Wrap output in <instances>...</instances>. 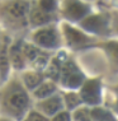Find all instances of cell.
I'll return each instance as SVG.
<instances>
[{"label":"cell","instance_id":"obj_1","mask_svg":"<svg viewBox=\"0 0 118 121\" xmlns=\"http://www.w3.org/2000/svg\"><path fill=\"white\" fill-rule=\"evenodd\" d=\"M1 104L6 112L14 117H22L27 112L31 98L19 79L13 78L4 83L1 89Z\"/></svg>","mask_w":118,"mask_h":121},{"label":"cell","instance_id":"obj_2","mask_svg":"<svg viewBox=\"0 0 118 121\" xmlns=\"http://www.w3.org/2000/svg\"><path fill=\"white\" fill-rule=\"evenodd\" d=\"M29 0H5L0 4V13L10 24L25 23L31 12Z\"/></svg>","mask_w":118,"mask_h":121},{"label":"cell","instance_id":"obj_3","mask_svg":"<svg viewBox=\"0 0 118 121\" xmlns=\"http://www.w3.org/2000/svg\"><path fill=\"white\" fill-rule=\"evenodd\" d=\"M32 43L39 50H56L61 45V37L57 27L53 24H48L36 29L32 33Z\"/></svg>","mask_w":118,"mask_h":121},{"label":"cell","instance_id":"obj_4","mask_svg":"<svg viewBox=\"0 0 118 121\" xmlns=\"http://www.w3.org/2000/svg\"><path fill=\"white\" fill-rule=\"evenodd\" d=\"M61 84L69 91H79L85 82V77L73 60H67L61 65L60 79Z\"/></svg>","mask_w":118,"mask_h":121},{"label":"cell","instance_id":"obj_5","mask_svg":"<svg viewBox=\"0 0 118 121\" xmlns=\"http://www.w3.org/2000/svg\"><path fill=\"white\" fill-rule=\"evenodd\" d=\"M79 96L81 102L98 106L102 102V82L99 79H85L83 86L79 89Z\"/></svg>","mask_w":118,"mask_h":121},{"label":"cell","instance_id":"obj_6","mask_svg":"<svg viewBox=\"0 0 118 121\" xmlns=\"http://www.w3.org/2000/svg\"><path fill=\"white\" fill-rule=\"evenodd\" d=\"M36 107H37V111L39 113L47 117V116H55L56 113L64 110L65 106H64V101H62V96L56 93L48 98L38 101Z\"/></svg>","mask_w":118,"mask_h":121},{"label":"cell","instance_id":"obj_7","mask_svg":"<svg viewBox=\"0 0 118 121\" xmlns=\"http://www.w3.org/2000/svg\"><path fill=\"white\" fill-rule=\"evenodd\" d=\"M64 14L69 21H83L89 14V6L79 0H66L64 4Z\"/></svg>","mask_w":118,"mask_h":121},{"label":"cell","instance_id":"obj_8","mask_svg":"<svg viewBox=\"0 0 118 121\" xmlns=\"http://www.w3.org/2000/svg\"><path fill=\"white\" fill-rule=\"evenodd\" d=\"M22 41H17L14 43H12L8 47V55H9V61H10V66L15 70L23 71L27 68V61L24 59L22 50Z\"/></svg>","mask_w":118,"mask_h":121},{"label":"cell","instance_id":"obj_9","mask_svg":"<svg viewBox=\"0 0 118 121\" xmlns=\"http://www.w3.org/2000/svg\"><path fill=\"white\" fill-rule=\"evenodd\" d=\"M46 79L43 77V73L41 71H36L33 69L31 70H23L20 74V82L23 87L28 91V92H33L41 83H43Z\"/></svg>","mask_w":118,"mask_h":121},{"label":"cell","instance_id":"obj_10","mask_svg":"<svg viewBox=\"0 0 118 121\" xmlns=\"http://www.w3.org/2000/svg\"><path fill=\"white\" fill-rule=\"evenodd\" d=\"M80 26L85 31L93 32V33H102L107 29V19L99 14H93L85 17L80 22Z\"/></svg>","mask_w":118,"mask_h":121},{"label":"cell","instance_id":"obj_11","mask_svg":"<svg viewBox=\"0 0 118 121\" xmlns=\"http://www.w3.org/2000/svg\"><path fill=\"white\" fill-rule=\"evenodd\" d=\"M62 28H64L62 29L64 31V37L70 46H79V45H83L89 41V37L86 35H84L81 31L69 26L67 23L62 24Z\"/></svg>","mask_w":118,"mask_h":121},{"label":"cell","instance_id":"obj_12","mask_svg":"<svg viewBox=\"0 0 118 121\" xmlns=\"http://www.w3.org/2000/svg\"><path fill=\"white\" fill-rule=\"evenodd\" d=\"M8 45L0 43V83H6L10 75V61L8 55Z\"/></svg>","mask_w":118,"mask_h":121},{"label":"cell","instance_id":"obj_13","mask_svg":"<svg viewBox=\"0 0 118 121\" xmlns=\"http://www.w3.org/2000/svg\"><path fill=\"white\" fill-rule=\"evenodd\" d=\"M56 92H57V84L52 80L46 79L43 83H41L32 92V97L36 98L37 101H41V99H45V98H48V97L53 96V94H56Z\"/></svg>","mask_w":118,"mask_h":121},{"label":"cell","instance_id":"obj_14","mask_svg":"<svg viewBox=\"0 0 118 121\" xmlns=\"http://www.w3.org/2000/svg\"><path fill=\"white\" fill-rule=\"evenodd\" d=\"M28 22L33 27H38V28L45 27V26H48L52 22V14H47V13L39 10L38 8H33L29 12Z\"/></svg>","mask_w":118,"mask_h":121},{"label":"cell","instance_id":"obj_15","mask_svg":"<svg viewBox=\"0 0 118 121\" xmlns=\"http://www.w3.org/2000/svg\"><path fill=\"white\" fill-rule=\"evenodd\" d=\"M61 60H58L57 57H52L50 59L47 66L43 70V77L47 80H52L56 83V80L60 79V73H61Z\"/></svg>","mask_w":118,"mask_h":121},{"label":"cell","instance_id":"obj_16","mask_svg":"<svg viewBox=\"0 0 118 121\" xmlns=\"http://www.w3.org/2000/svg\"><path fill=\"white\" fill-rule=\"evenodd\" d=\"M22 50H23V55H24L25 61H27V64H29V65L33 63L36 60V57L42 52V50H39L37 46H34L33 43H28V42H23Z\"/></svg>","mask_w":118,"mask_h":121},{"label":"cell","instance_id":"obj_17","mask_svg":"<svg viewBox=\"0 0 118 121\" xmlns=\"http://www.w3.org/2000/svg\"><path fill=\"white\" fill-rule=\"evenodd\" d=\"M62 101H64V106L69 110H76L77 107L81 106V98L79 96V93H75L73 91L65 93L62 96Z\"/></svg>","mask_w":118,"mask_h":121},{"label":"cell","instance_id":"obj_18","mask_svg":"<svg viewBox=\"0 0 118 121\" xmlns=\"http://www.w3.org/2000/svg\"><path fill=\"white\" fill-rule=\"evenodd\" d=\"M90 115H91L93 121H117L116 117L112 115V112L107 111L106 108L98 107V106L90 110Z\"/></svg>","mask_w":118,"mask_h":121},{"label":"cell","instance_id":"obj_19","mask_svg":"<svg viewBox=\"0 0 118 121\" xmlns=\"http://www.w3.org/2000/svg\"><path fill=\"white\" fill-rule=\"evenodd\" d=\"M48 61H50V57H48V55L46 54V52L42 51L41 54H39L38 56L36 57V60L31 64V66H32V69H33V70L43 73V70H45V68L47 66Z\"/></svg>","mask_w":118,"mask_h":121},{"label":"cell","instance_id":"obj_20","mask_svg":"<svg viewBox=\"0 0 118 121\" xmlns=\"http://www.w3.org/2000/svg\"><path fill=\"white\" fill-rule=\"evenodd\" d=\"M57 6H58L57 0H37V8L39 10L47 13V14L55 13Z\"/></svg>","mask_w":118,"mask_h":121},{"label":"cell","instance_id":"obj_21","mask_svg":"<svg viewBox=\"0 0 118 121\" xmlns=\"http://www.w3.org/2000/svg\"><path fill=\"white\" fill-rule=\"evenodd\" d=\"M74 121H93L90 115V110L88 107H77L73 113Z\"/></svg>","mask_w":118,"mask_h":121},{"label":"cell","instance_id":"obj_22","mask_svg":"<svg viewBox=\"0 0 118 121\" xmlns=\"http://www.w3.org/2000/svg\"><path fill=\"white\" fill-rule=\"evenodd\" d=\"M107 51L109 54V57L113 60V63L118 64V42L112 41L107 43Z\"/></svg>","mask_w":118,"mask_h":121},{"label":"cell","instance_id":"obj_23","mask_svg":"<svg viewBox=\"0 0 118 121\" xmlns=\"http://www.w3.org/2000/svg\"><path fill=\"white\" fill-rule=\"evenodd\" d=\"M24 121H50V120L46 116H43L42 113H39L37 110H32L28 112V115L24 119Z\"/></svg>","mask_w":118,"mask_h":121},{"label":"cell","instance_id":"obj_24","mask_svg":"<svg viewBox=\"0 0 118 121\" xmlns=\"http://www.w3.org/2000/svg\"><path fill=\"white\" fill-rule=\"evenodd\" d=\"M51 121H71V113L69 111H60L58 113H56L52 117Z\"/></svg>","mask_w":118,"mask_h":121},{"label":"cell","instance_id":"obj_25","mask_svg":"<svg viewBox=\"0 0 118 121\" xmlns=\"http://www.w3.org/2000/svg\"><path fill=\"white\" fill-rule=\"evenodd\" d=\"M0 121H12L10 119H5V117H1V119H0Z\"/></svg>","mask_w":118,"mask_h":121},{"label":"cell","instance_id":"obj_26","mask_svg":"<svg viewBox=\"0 0 118 121\" xmlns=\"http://www.w3.org/2000/svg\"><path fill=\"white\" fill-rule=\"evenodd\" d=\"M114 108H116V111L118 112V99H117V102H116V107H114Z\"/></svg>","mask_w":118,"mask_h":121}]
</instances>
